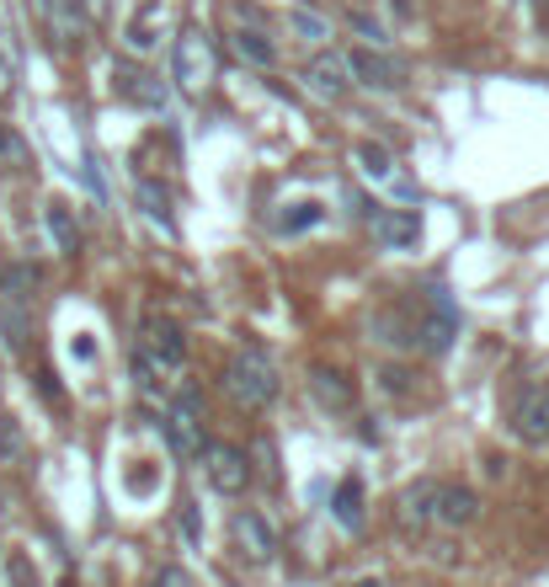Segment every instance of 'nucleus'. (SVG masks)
Wrapping results in <instances>:
<instances>
[{"label":"nucleus","instance_id":"nucleus-31","mask_svg":"<svg viewBox=\"0 0 549 587\" xmlns=\"http://www.w3.org/2000/svg\"><path fill=\"white\" fill-rule=\"evenodd\" d=\"M5 86H11V60L0 54V91H5Z\"/></svg>","mask_w":549,"mask_h":587},{"label":"nucleus","instance_id":"nucleus-19","mask_svg":"<svg viewBox=\"0 0 549 587\" xmlns=\"http://www.w3.org/2000/svg\"><path fill=\"white\" fill-rule=\"evenodd\" d=\"M331 513H336L342 528H363V486L358 481H342L336 497H331Z\"/></svg>","mask_w":549,"mask_h":587},{"label":"nucleus","instance_id":"nucleus-23","mask_svg":"<svg viewBox=\"0 0 549 587\" xmlns=\"http://www.w3.org/2000/svg\"><path fill=\"white\" fill-rule=\"evenodd\" d=\"M289 22H294V33H299V38H309V43L331 38V22H325L320 11H309V5H294V11H289Z\"/></svg>","mask_w":549,"mask_h":587},{"label":"nucleus","instance_id":"nucleus-11","mask_svg":"<svg viewBox=\"0 0 549 587\" xmlns=\"http://www.w3.org/2000/svg\"><path fill=\"white\" fill-rule=\"evenodd\" d=\"M475 513H481V497L470 486H437V508H432L437 523L459 528V523H475Z\"/></svg>","mask_w":549,"mask_h":587},{"label":"nucleus","instance_id":"nucleus-3","mask_svg":"<svg viewBox=\"0 0 549 587\" xmlns=\"http://www.w3.org/2000/svg\"><path fill=\"white\" fill-rule=\"evenodd\" d=\"M139 358L155 369V374H177L187 363V336L177 321H166V316H150L144 321V336H139Z\"/></svg>","mask_w":549,"mask_h":587},{"label":"nucleus","instance_id":"nucleus-7","mask_svg":"<svg viewBox=\"0 0 549 587\" xmlns=\"http://www.w3.org/2000/svg\"><path fill=\"white\" fill-rule=\"evenodd\" d=\"M203 470H208L214 492H225V497L245 492V481H251V464H245V455L235 444H208L203 449Z\"/></svg>","mask_w":549,"mask_h":587},{"label":"nucleus","instance_id":"nucleus-32","mask_svg":"<svg viewBox=\"0 0 549 587\" xmlns=\"http://www.w3.org/2000/svg\"><path fill=\"white\" fill-rule=\"evenodd\" d=\"M353 587H384V583H379V577H363V583H353Z\"/></svg>","mask_w":549,"mask_h":587},{"label":"nucleus","instance_id":"nucleus-16","mask_svg":"<svg viewBox=\"0 0 549 587\" xmlns=\"http://www.w3.org/2000/svg\"><path fill=\"white\" fill-rule=\"evenodd\" d=\"M33 289H38V267H33V261H11V267H0V294H5V305L33 299Z\"/></svg>","mask_w":549,"mask_h":587},{"label":"nucleus","instance_id":"nucleus-17","mask_svg":"<svg viewBox=\"0 0 549 587\" xmlns=\"http://www.w3.org/2000/svg\"><path fill=\"white\" fill-rule=\"evenodd\" d=\"M358 171H363L368 182H400V177H395V155H390L384 144H373V139L358 144ZM400 188H406V182H400Z\"/></svg>","mask_w":549,"mask_h":587},{"label":"nucleus","instance_id":"nucleus-1","mask_svg":"<svg viewBox=\"0 0 549 587\" xmlns=\"http://www.w3.org/2000/svg\"><path fill=\"white\" fill-rule=\"evenodd\" d=\"M225 391L235 395L245 411H256V406L278 400V369H272L256 347H245V353H235V358L225 363Z\"/></svg>","mask_w":549,"mask_h":587},{"label":"nucleus","instance_id":"nucleus-6","mask_svg":"<svg viewBox=\"0 0 549 587\" xmlns=\"http://www.w3.org/2000/svg\"><path fill=\"white\" fill-rule=\"evenodd\" d=\"M368 230H373V241L390 246V252H411V246L422 241L417 208H373V214H368Z\"/></svg>","mask_w":549,"mask_h":587},{"label":"nucleus","instance_id":"nucleus-20","mask_svg":"<svg viewBox=\"0 0 549 587\" xmlns=\"http://www.w3.org/2000/svg\"><path fill=\"white\" fill-rule=\"evenodd\" d=\"M235 49H241V60H251V65H261V69L278 65V49L267 43V33H261V27H245V22H241V33H235Z\"/></svg>","mask_w":549,"mask_h":587},{"label":"nucleus","instance_id":"nucleus-10","mask_svg":"<svg viewBox=\"0 0 549 587\" xmlns=\"http://www.w3.org/2000/svg\"><path fill=\"white\" fill-rule=\"evenodd\" d=\"M347 69H353L363 86H379V91H395V86H400V65H395L390 54H379V49H358V54H347Z\"/></svg>","mask_w":549,"mask_h":587},{"label":"nucleus","instance_id":"nucleus-28","mask_svg":"<svg viewBox=\"0 0 549 587\" xmlns=\"http://www.w3.org/2000/svg\"><path fill=\"white\" fill-rule=\"evenodd\" d=\"M0 455H5V459H16V455H22V438H16V428H11V417L0 422Z\"/></svg>","mask_w":549,"mask_h":587},{"label":"nucleus","instance_id":"nucleus-8","mask_svg":"<svg viewBox=\"0 0 549 587\" xmlns=\"http://www.w3.org/2000/svg\"><path fill=\"white\" fill-rule=\"evenodd\" d=\"M347 75H353V69H347L342 54H315L309 69H305L309 91H315V97H325V102H342V97H347V86H353Z\"/></svg>","mask_w":549,"mask_h":587},{"label":"nucleus","instance_id":"nucleus-13","mask_svg":"<svg viewBox=\"0 0 549 587\" xmlns=\"http://www.w3.org/2000/svg\"><path fill=\"white\" fill-rule=\"evenodd\" d=\"M309 391L320 395V406H336V411L353 406V385H347V374H336V369H325V363L309 369Z\"/></svg>","mask_w":549,"mask_h":587},{"label":"nucleus","instance_id":"nucleus-25","mask_svg":"<svg viewBox=\"0 0 549 587\" xmlns=\"http://www.w3.org/2000/svg\"><path fill=\"white\" fill-rule=\"evenodd\" d=\"M5 583L11 587H38V566H33L22 550H11V561H5Z\"/></svg>","mask_w":549,"mask_h":587},{"label":"nucleus","instance_id":"nucleus-18","mask_svg":"<svg viewBox=\"0 0 549 587\" xmlns=\"http://www.w3.org/2000/svg\"><path fill=\"white\" fill-rule=\"evenodd\" d=\"M155 16H161V0H144V5H139V16L123 27V38H128V49H133V54H150V49H155Z\"/></svg>","mask_w":549,"mask_h":587},{"label":"nucleus","instance_id":"nucleus-14","mask_svg":"<svg viewBox=\"0 0 549 587\" xmlns=\"http://www.w3.org/2000/svg\"><path fill=\"white\" fill-rule=\"evenodd\" d=\"M518 428H523L528 438H549V380L523 395V406H518Z\"/></svg>","mask_w":549,"mask_h":587},{"label":"nucleus","instance_id":"nucleus-4","mask_svg":"<svg viewBox=\"0 0 549 587\" xmlns=\"http://www.w3.org/2000/svg\"><path fill=\"white\" fill-rule=\"evenodd\" d=\"M214 75H219L214 38H208L203 27H187L182 38H177V86H182V91H203Z\"/></svg>","mask_w":549,"mask_h":587},{"label":"nucleus","instance_id":"nucleus-2","mask_svg":"<svg viewBox=\"0 0 549 587\" xmlns=\"http://www.w3.org/2000/svg\"><path fill=\"white\" fill-rule=\"evenodd\" d=\"M166 444H171V455L177 459H203V400L192 391H182L177 400H171V411H166Z\"/></svg>","mask_w":549,"mask_h":587},{"label":"nucleus","instance_id":"nucleus-21","mask_svg":"<svg viewBox=\"0 0 549 587\" xmlns=\"http://www.w3.org/2000/svg\"><path fill=\"white\" fill-rule=\"evenodd\" d=\"M320 214H325L320 203H294L289 214L272 219V230H278V235H299V230H315V225H320Z\"/></svg>","mask_w":549,"mask_h":587},{"label":"nucleus","instance_id":"nucleus-30","mask_svg":"<svg viewBox=\"0 0 549 587\" xmlns=\"http://www.w3.org/2000/svg\"><path fill=\"white\" fill-rule=\"evenodd\" d=\"M182 534H187V539H192V545L203 539V523H197V508H192V502H187V508H182Z\"/></svg>","mask_w":549,"mask_h":587},{"label":"nucleus","instance_id":"nucleus-29","mask_svg":"<svg viewBox=\"0 0 549 587\" xmlns=\"http://www.w3.org/2000/svg\"><path fill=\"white\" fill-rule=\"evenodd\" d=\"M0 155H5V161H16V166L27 161V150H22V139H16V133H5V129H0Z\"/></svg>","mask_w":549,"mask_h":587},{"label":"nucleus","instance_id":"nucleus-5","mask_svg":"<svg viewBox=\"0 0 549 587\" xmlns=\"http://www.w3.org/2000/svg\"><path fill=\"white\" fill-rule=\"evenodd\" d=\"M422 305H427V316L417 321V342H422L427 353H448V347H454V336H459V310H454V299L432 283Z\"/></svg>","mask_w":549,"mask_h":587},{"label":"nucleus","instance_id":"nucleus-12","mask_svg":"<svg viewBox=\"0 0 549 587\" xmlns=\"http://www.w3.org/2000/svg\"><path fill=\"white\" fill-rule=\"evenodd\" d=\"M118 86L128 102L150 107V113H166V80L161 75H144V69H118Z\"/></svg>","mask_w":549,"mask_h":587},{"label":"nucleus","instance_id":"nucleus-22","mask_svg":"<svg viewBox=\"0 0 549 587\" xmlns=\"http://www.w3.org/2000/svg\"><path fill=\"white\" fill-rule=\"evenodd\" d=\"M139 208H144V214H150V219H155V225H161L166 235L177 230V225H171V197L161 193L155 182H139Z\"/></svg>","mask_w":549,"mask_h":587},{"label":"nucleus","instance_id":"nucleus-26","mask_svg":"<svg viewBox=\"0 0 549 587\" xmlns=\"http://www.w3.org/2000/svg\"><path fill=\"white\" fill-rule=\"evenodd\" d=\"M353 27L363 33V49H379V43H384V27H379L368 11H353Z\"/></svg>","mask_w":549,"mask_h":587},{"label":"nucleus","instance_id":"nucleus-9","mask_svg":"<svg viewBox=\"0 0 549 587\" xmlns=\"http://www.w3.org/2000/svg\"><path fill=\"white\" fill-rule=\"evenodd\" d=\"M235 539H241V550L251 561H272V556H278V534H272V523L261 519L256 508H241V513H235Z\"/></svg>","mask_w":549,"mask_h":587},{"label":"nucleus","instance_id":"nucleus-27","mask_svg":"<svg viewBox=\"0 0 549 587\" xmlns=\"http://www.w3.org/2000/svg\"><path fill=\"white\" fill-rule=\"evenodd\" d=\"M150 587H192V577H187L182 566H161V572L150 577Z\"/></svg>","mask_w":549,"mask_h":587},{"label":"nucleus","instance_id":"nucleus-15","mask_svg":"<svg viewBox=\"0 0 549 587\" xmlns=\"http://www.w3.org/2000/svg\"><path fill=\"white\" fill-rule=\"evenodd\" d=\"M43 225H49V241H54L60 257H75V252H80V230H75V219H69L64 203H49V208H43Z\"/></svg>","mask_w":549,"mask_h":587},{"label":"nucleus","instance_id":"nucleus-24","mask_svg":"<svg viewBox=\"0 0 549 587\" xmlns=\"http://www.w3.org/2000/svg\"><path fill=\"white\" fill-rule=\"evenodd\" d=\"M432 508H437V481H422V486H411L406 492V519H432Z\"/></svg>","mask_w":549,"mask_h":587}]
</instances>
